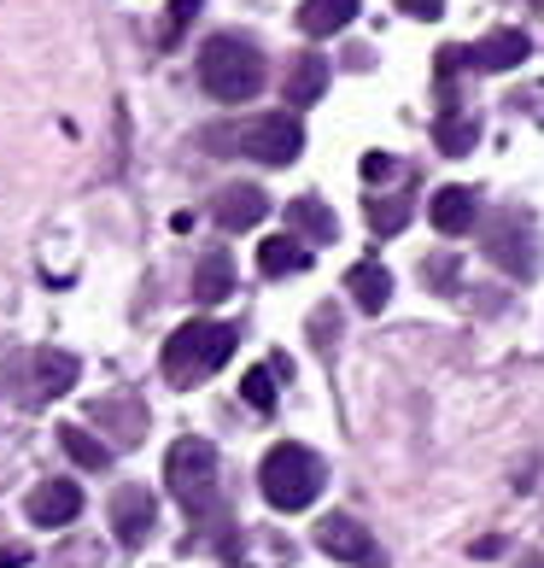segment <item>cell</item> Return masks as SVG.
<instances>
[{
    "mask_svg": "<svg viewBox=\"0 0 544 568\" xmlns=\"http://www.w3.org/2000/svg\"><path fill=\"white\" fill-rule=\"evenodd\" d=\"M317 545L333 557V562H351V568H381V545L369 539V528L358 516H322L317 521Z\"/></svg>",
    "mask_w": 544,
    "mask_h": 568,
    "instance_id": "obj_7",
    "label": "cell"
},
{
    "mask_svg": "<svg viewBox=\"0 0 544 568\" xmlns=\"http://www.w3.org/2000/svg\"><path fill=\"white\" fill-rule=\"evenodd\" d=\"M59 446H65V457L76 463V469H106V463H112V452L100 446V439H94L89 428H76V423L59 428Z\"/></svg>",
    "mask_w": 544,
    "mask_h": 568,
    "instance_id": "obj_21",
    "label": "cell"
},
{
    "mask_svg": "<svg viewBox=\"0 0 544 568\" xmlns=\"http://www.w3.org/2000/svg\"><path fill=\"white\" fill-rule=\"evenodd\" d=\"M404 223H410V200H404V194L369 200V229H374V235H399Z\"/></svg>",
    "mask_w": 544,
    "mask_h": 568,
    "instance_id": "obj_22",
    "label": "cell"
},
{
    "mask_svg": "<svg viewBox=\"0 0 544 568\" xmlns=\"http://www.w3.org/2000/svg\"><path fill=\"white\" fill-rule=\"evenodd\" d=\"M399 12H410V18H428V24H433V18L445 12V0H399Z\"/></svg>",
    "mask_w": 544,
    "mask_h": 568,
    "instance_id": "obj_26",
    "label": "cell"
},
{
    "mask_svg": "<svg viewBox=\"0 0 544 568\" xmlns=\"http://www.w3.org/2000/svg\"><path fill=\"white\" fill-rule=\"evenodd\" d=\"M240 334L228 323H182L171 341H164V382L171 387H199L205 375H217L228 357H235Z\"/></svg>",
    "mask_w": 544,
    "mask_h": 568,
    "instance_id": "obj_2",
    "label": "cell"
},
{
    "mask_svg": "<svg viewBox=\"0 0 544 568\" xmlns=\"http://www.w3.org/2000/svg\"><path fill=\"white\" fill-rule=\"evenodd\" d=\"M24 516L35 521V528H65V521L82 516V487H71V480H41V487L24 498Z\"/></svg>",
    "mask_w": 544,
    "mask_h": 568,
    "instance_id": "obj_9",
    "label": "cell"
},
{
    "mask_svg": "<svg viewBox=\"0 0 544 568\" xmlns=\"http://www.w3.org/2000/svg\"><path fill=\"white\" fill-rule=\"evenodd\" d=\"M199 82L223 106H240L264 89V53L246 36H212L199 48Z\"/></svg>",
    "mask_w": 544,
    "mask_h": 568,
    "instance_id": "obj_3",
    "label": "cell"
},
{
    "mask_svg": "<svg viewBox=\"0 0 544 568\" xmlns=\"http://www.w3.org/2000/svg\"><path fill=\"white\" fill-rule=\"evenodd\" d=\"M205 146L212 153L258 159V164H292L305 153V130L292 112H264L253 123H217V130H205Z\"/></svg>",
    "mask_w": 544,
    "mask_h": 568,
    "instance_id": "obj_1",
    "label": "cell"
},
{
    "mask_svg": "<svg viewBox=\"0 0 544 568\" xmlns=\"http://www.w3.org/2000/svg\"><path fill=\"white\" fill-rule=\"evenodd\" d=\"M264 212H269V200H264V187H253V182H235V187H223V194L212 200V217L223 223V229H258L264 223Z\"/></svg>",
    "mask_w": 544,
    "mask_h": 568,
    "instance_id": "obj_10",
    "label": "cell"
},
{
    "mask_svg": "<svg viewBox=\"0 0 544 568\" xmlns=\"http://www.w3.org/2000/svg\"><path fill=\"white\" fill-rule=\"evenodd\" d=\"M164 480L182 498L187 516H212L217 510V446L212 439H176L171 457H164Z\"/></svg>",
    "mask_w": 544,
    "mask_h": 568,
    "instance_id": "obj_5",
    "label": "cell"
},
{
    "mask_svg": "<svg viewBox=\"0 0 544 568\" xmlns=\"http://www.w3.org/2000/svg\"><path fill=\"white\" fill-rule=\"evenodd\" d=\"M433 141H439V153L463 159L469 146H474V118H439V130H433Z\"/></svg>",
    "mask_w": 544,
    "mask_h": 568,
    "instance_id": "obj_23",
    "label": "cell"
},
{
    "mask_svg": "<svg viewBox=\"0 0 544 568\" xmlns=\"http://www.w3.org/2000/svg\"><path fill=\"white\" fill-rule=\"evenodd\" d=\"M287 223H292V235H305V241H317V246H328L333 235H340V223H333V212H328L322 200H310V194L287 205Z\"/></svg>",
    "mask_w": 544,
    "mask_h": 568,
    "instance_id": "obj_19",
    "label": "cell"
},
{
    "mask_svg": "<svg viewBox=\"0 0 544 568\" xmlns=\"http://www.w3.org/2000/svg\"><path fill=\"white\" fill-rule=\"evenodd\" d=\"M24 562H30L24 545H0V568H24Z\"/></svg>",
    "mask_w": 544,
    "mask_h": 568,
    "instance_id": "obj_28",
    "label": "cell"
},
{
    "mask_svg": "<svg viewBox=\"0 0 544 568\" xmlns=\"http://www.w3.org/2000/svg\"><path fill=\"white\" fill-rule=\"evenodd\" d=\"M363 0H305L299 7V30L305 36H340L351 18H358Z\"/></svg>",
    "mask_w": 544,
    "mask_h": 568,
    "instance_id": "obj_15",
    "label": "cell"
},
{
    "mask_svg": "<svg viewBox=\"0 0 544 568\" xmlns=\"http://www.w3.org/2000/svg\"><path fill=\"white\" fill-rule=\"evenodd\" d=\"M258 270L264 276H299V270H310V252L299 235H269L258 246Z\"/></svg>",
    "mask_w": 544,
    "mask_h": 568,
    "instance_id": "obj_17",
    "label": "cell"
},
{
    "mask_svg": "<svg viewBox=\"0 0 544 568\" xmlns=\"http://www.w3.org/2000/svg\"><path fill=\"white\" fill-rule=\"evenodd\" d=\"M392 171H399V164H392L387 153H369V159H363V176H369V182H387Z\"/></svg>",
    "mask_w": 544,
    "mask_h": 568,
    "instance_id": "obj_27",
    "label": "cell"
},
{
    "mask_svg": "<svg viewBox=\"0 0 544 568\" xmlns=\"http://www.w3.org/2000/svg\"><path fill=\"white\" fill-rule=\"evenodd\" d=\"M527 53H533V41L521 30H492L486 41L469 48V65L474 71H515V65H527Z\"/></svg>",
    "mask_w": 544,
    "mask_h": 568,
    "instance_id": "obj_11",
    "label": "cell"
},
{
    "mask_svg": "<svg viewBox=\"0 0 544 568\" xmlns=\"http://www.w3.org/2000/svg\"><path fill=\"white\" fill-rule=\"evenodd\" d=\"M153 521H158V504H153L146 487H117L112 493V534H117V545H130V551L146 545Z\"/></svg>",
    "mask_w": 544,
    "mask_h": 568,
    "instance_id": "obj_8",
    "label": "cell"
},
{
    "mask_svg": "<svg viewBox=\"0 0 544 568\" xmlns=\"http://www.w3.org/2000/svg\"><path fill=\"white\" fill-rule=\"evenodd\" d=\"M194 18H199V0H176V7L164 12V24H158V48H176L182 30L194 24Z\"/></svg>",
    "mask_w": 544,
    "mask_h": 568,
    "instance_id": "obj_25",
    "label": "cell"
},
{
    "mask_svg": "<svg viewBox=\"0 0 544 568\" xmlns=\"http://www.w3.org/2000/svg\"><path fill=\"white\" fill-rule=\"evenodd\" d=\"M240 398H246L253 410H276V369H246Z\"/></svg>",
    "mask_w": 544,
    "mask_h": 568,
    "instance_id": "obj_24",
    "label": "cell"
},
{
    "mask_svg": "<svg viewBox=\"0 0 544 568\" xmlns=\"http://www.w3.org/2000/svg\"><path fill=\"white\" fill-rule=\"evenodd\" d=\"M94 423H112L123 446H135V439L146 434V410L135 405V398H100V405H94Z\"/></svg>",
    "mask_w": 544,
    "mask_h": 568,
    "instance_id": "obj_20",
    "label": "cell"
},
{
    "mask_svg": "<svg viewBox=\"0 0 544 568\" xmlns=\"http://www.w3.org/2000/svg\"><path fill=\"white\" fill-rule=\"evenodd\" d=\"M538 223H533V212H497V223L486 229V258L497 264V270H510L515 282H533L538 276Z\"/></svg>",
    "mask_w": 544,
    "mask_h": 568,
    "instance_id": "obj_6",
    "label": "cell"
},
{
    "mask_svg": "<svg viewBox=\"0 0 544 568\" xmlns=\"http://www.w3.org/2000/svg\"><path fill=\"white\" fill-rule=\"evenodd\" d=\"M346 287H351V300H358V311H369V317H381V311H387V300H392V276H387V270L374 264V258L351 270V276H346Z\"/></svg>",
    "mask_w": 544,
    "mask_h": 568,
    "instance_id": "obj_16",
    "label": "cell"
},
{
    "mask_svg": "<svg viewBox=\"0 0 544 568\" xmlns=\"http://www.w3.org/2000/svg\"><path fill=\"white\" fill-rule=\"evenodd\" d=\"M30 369H35L30 398H59V393L76 387V357H71V352H35Z\"/></svg>",
    "mask_w": 544,
    "mask_h": 568,
    "instance_id": "obj_14",
    "label": "cell"
},
{
    "mask_svg": "<svg viewBox=\"0 0 544 568\" xmlns=\"http://www.w3.org/2000/svg\"><path fill=\"white\" fill-rule=\"evenodd\" d=\"M428 223L439 229V235H469V229L480 223V205L469 187H439L433 205H428Z\"/></svg>",
    "mask_w": 544,
    "mask_h": 568,
    "instance_id": "obj_12",
    "label": "cell"
},
{
    "mask_svg": "<svg viewBox=\"0 0 544 568\" xmlns=\"http://www.w3.org/2000/svg\"><path fill=\"white\" fill-rule=\"evenodd\" d=\"M521 568H544V562H538V557H521Z\"/></svg>",
    "mask_w": 544,
    "mask_h": 568,
    "instance_id": "obj_29",
    "label": "cell"
},
{
    "mask_svg": "<svg viewBox=\"0 0 544 568\" xmlns=\"http://www.w3.org/2000/svg\"><path fill=\"white\" fill-rule=\"evenodd\" d=\"M258 487L264 498L276 504V510H310L317 504V493L328 487V463L310 452V446H292V439H281L276 452L264 457V469H258Z\"/></svg>",
    "mask_w": 544,
    "mask_h": 568,
    "instance_id": "obj_4",
    "label": "cell"
},
{
    "mask_svg": "<svg viewBox=\"0 0 544 568\" xmlns=\"http://www.w3.org/2000/svg\"><path fill=\"white\" fill-rule=\"evenodd\" d=\"M235 293V264H228V252H205L199 270H194V300L199 305H217Z\"/></svg>",
    "mask_w": 544,
    "mask_h": 568,
    "instance_id": "obj_18",
    "label": "cell"
},
{
    "mask_svg": "<svg viewBox=\"0 0 544 568\" xmlns=\"http://www.w3.org/2000/svg\"><path fill=\"white\" fill-rule=\"evenodd\" d=\"M328 89V59L322 53H299L287 65V106H317Z\"/></svg>",
    "mask_w": 544,
    "mask_h": 568,
    "instance_id": "obj_13",
    "label": "cell"
}]
</instances>
